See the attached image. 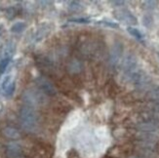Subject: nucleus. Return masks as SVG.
Masks as SVG:
<instances>
[{
  "mask_svg": "<svg viewBox=\"0 0 159 158\" xmlns=\"http://www.w3.org/2000/svg\"><path fill=\"white\" fill-rule=\"evenodd\" d=\"M20 119L24 129L26 131H34L37 125L36 114L30 106H25L20 111Z\"/></svg>",
  "mask_w": 159,
  "mask_h": 158,
  "instance_id": "f257e3e1",
  "label": "nucleus"
},
{
  "mask_svg": "<svg viewBox=\"0 0 159 158\" xmlns=\"http://www.w3.org/2000/svg\"><path fill=\"white\" fill-rule=\"evenodd\" d=\"M37 85L40 89V91L46 96H49V97H54V96L57 95V89L54 86V84L50 80H48L46 77L41 76L37 79Z\"/></svg>",
  "mask_w": 159,
  "mask_h": 158,
  "instance_id": "f03ea898",
  "label": "nucleus"
},
{
  "mask_svg": "<svg viewBox=\"0 0 159 158\" xmlns=\"http://www.w3.org/2000/svg\"><path fill=\"white\" fill-rule=\"evenodd\" d=\"M6 155L8 158H29L25 156L22 146L17 142H11L7 146Z\"/></svg>",
  "mask_w": 159,
  "mask_h": 158,
  "instance_id": "7ed1b4c3",
  "label": "nucleus"
},
{
  "mask_svg": "<svg viewBox=\"0 0 159 158\" xmlns=\"http://www.w3.org/2000/svg\"><path fill=\"white\" fill-rule=\"evenodd\" d=\"M114 16L116 19L122 20L123 23H126L129 25H137V18L127 9H123L114 12Z\"/></svg>",
  "mask_w": 159,
  "mask_h": 158,
  "instance_id": "20e7f679",
  "label": "nucleus"
},
{
  "mask_svg": "<svg viewBox=\"0 0 159 158\" xmlns=\"http://www.w3.org/2000/svg\"><path fill=\"white\" fill-rule=\"evenodd\" d=\"M83 65L78 59H71L66 65V70L68 73L71 75H77L82 70Z\"/></svg>",
  "mask_w": 159,
  "mask_h": 158,
  "instance_id": "39448f33",
  "label": "nucleus"
},
{
  "mask_svg": "<svg viewBox=\"0 0 159 158\" xmlns=\"http://www.w3.org/2000/svg\"><path fill=\"white\" fill-rule=\"evenodd\" d=\"M122 52H123V46L120 43H116L112 47L111 52H110V58H109L110 63L112 65H115L120 60L122 56Z\"/></svg>",
  "mask_w": 159,
  "mask_h": 158,
  "instance_id": "423d86ee",
  "label": "nucleus"
},
{
  "mask_svg": "<svg viewBox=\"0 0 159 158\" xmlns=\"http://www.w3.org/2000/svg\"><path fill=\"white\" fill-rule=\"evenodd\" d=\"M53 109L58 115H61V114H66L67 112H70V111L71 109V106L66 102L58 101V102H55Z\"/></svg>",
  "mask_w": 159,
  "mask_h": 158,
  "instance_id": "0eeeda50",
  "label": "nucleus"
},
{
  "mask_svg": "<svg viewBox=\"0 0 159 158\" xmlns=\"http://www.w3.org/2000/svg\"><path fill=\"white\" fill-rule=\"evenodd\" d=\"M3 135L6 137V138L11 139V140H17L20 137V133L18 131L16 128L11 127V126H7L2 130Z\"/></svg>",
  "mask_w": 159,
  "mask_h": 158,
  "instance_id": "6e6552de",
  "label": "nucleus"
},
{
  "mask_svg": "<svg viewBox=\"0 0 159 158\" xmlns=\"http://www.w3.org/2000/svg\"><path fill=\"white\" fill-rule=\"evenodd\" d=\"M107 93L110 98H115L116 95L119 93V87L116 85L113 80H110L107 85Z\"/></svg>",
  "mask_w": 159,
  "mask_h": 158,
  "instance_id": "1a4fd4ad",
  "label": "nucleus"
},
{
  "mask_svg": "<svg viewBox=\"0 0 159 158\" xmlns=\"http://www.w3.org/2000/svg\"><path fill=\"white\" fill-rule=\"evenodd\" d=\"M127 31L131 34L132 36H134L136 39L138 40H142L143 38V33L138 29H135V27H132V26H129L127 29Z\"/></svg>",
  "mask_w": 159,
  "mask_h": 158,
  "instance_id": "9d476101",
  "label": "nucleus"
},
{
  "mask_svg": "<svg viewBox=\"0 0 159 158\" xmlns=\"http://www.w3.org/2000/svg\"><path fill=\"white\" fill-rule=\"evenodd\" d=\"M15 90H16V83H15V82H11L10 85L4 90V96L6 98L12 97L14 92H15Z\"/></svg>",
  "mask_w": 159,
  "mask_h": 158,
  "instance_id": "9b49d317",
  "label": "nucleus"
},
{
  "mask_svg": "<svg viewBox=\"0 0 159 158\" xmlns=\"http://www.w3.org/2000/svg\"><path fill=\"white\" fill-rule=\"evenodd\" d=\"M25 29V23H22V22H19V23H16L15 25H13L12 27H11V31L12 32H15V33H20L24 31Z\"/></svg>",
  "mask_w": 159,
  "mask_h": 158,
  "instance_id": "f8f14e48",
  "label": "nucleus"
},
{
  "mask_svg": "<svg viewBox=\"0 0 159 158\" xmlns=\"http://www.w3.org/2000/svg\"><path fill=\"white\" fill-rule=\"evenodd\" d=\"M10 64V58L7 57V58H4L1 61H0V74H3L6 70V68L8 67Z\"/></svg>",
  "mask_w": 159,
  "mask_h": 158,
  "instance_id": "ddd939ff",
  "label": "nucleus"
},
{
  "mask_svg": "<svg viewBox=\"0 0 159 158\" xmlns=\"http://www.w3.org/2000/svg\"><path fill=\"white\" fill-rule=\"evenodd\" d=\"M70 22H74V23H78V24H88L90 22V19L88 18H74V19H70Z\"/></svg>",
  "mask_w": 159,
  "mask_h": 158,
  "instance_id": "4468645a",
  "label": "nucleus"
},
{
  "mask_svg": "<svg viewBox=\"0 0 159 158\" xmlns=\"http://www.w3.org/2000/svg\"><path fill=\"white\" fill-rule=\"evenodd\" d=\"M100 24H102L107 26H109V27H112V29H118L119 27V25L116 24V23H112V22H107V20H102L100 22Z\"/></svg>",
  "mask_w": 159,
  "mask_h": 158,
  "instance_id": "2eb2a0df",
  "label": "nucleus"
},
{
  "mask_svg": "<svg viewBox=\"0 0 159 158\" xmlns=\"http://www.w3.org/2000/svg\"><path fill=\"white\" fill-rule=\"evenodd\" d=\"M10 80H11V77L10 76L5 77V79L3 80V83H2V89H3V90H5V89L10 85V83H11Z\"/></svg>",
  "mask_w": 159,
  "mask_h": 158,
  "instance_id": "dca6fc26",
  "label": "nucleus"
},
{
  "mask_svg": "<svg viewBox=\"0 0 159 158\" xmlns=\"http://www.w3.org/2000/svg\"><path fill=\"white\" fill-rule=\"evenodd\" d=\"M147 23H148V26H149V24L152 23V19H151L150 17L148 16H146V17H143V25H146Z\"/></svg>",
  "mask_w": 159,
  "mask_h": 158,
  "instance_id": "f3484780",
  "label": "nucleus"
},
{
  "mask_svg": "<svg viewBox=\"0 0 159 158\" xmlns=\"http://www.w3.org/2000/svg\"><path fill=\"white\" fill-rule=\"evenodd\" d=\"M132 158H144V157H143V156H133Z\"/></svg>",
  "mask_w": 159,
  "mask_h": 158,
  "instance_id": "a211bd4d",
  "label": "nucleus"
}]
</instances>
